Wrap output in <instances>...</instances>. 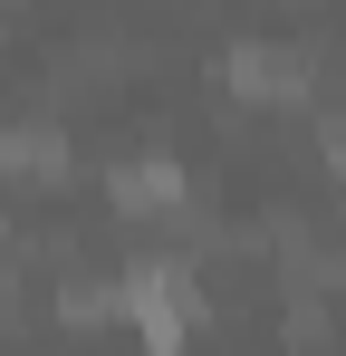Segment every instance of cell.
<instances>
[{
    "label": "cell",
    "instance_id": "obj_1",
    "mask_svg": "<svg viewBox=\"0 0 346 356\" xmlns=\"http://www.w3.org/2000/svg\"><path fill=\"white\" fill-rule=\"evenodd\" d=\"M115 318H135L145 356H173L192 337V318H202V280H192L183 260H135V270L115 280Z\"/></svg>",
    "mask_w": 346,
    "mask_h": 356
},
{
    "label": "cell",
    "instance_id": "obj_2",
    "mask_svg": "<svg viewBox=\"0 0 346 356\" xmlns=\"http://www.w3.org/2000/svg\"><path fill=\"white\" fill-rule=\"evenodd\" d=\"M183 193H192V174L173 164L164 145H145V154H125L106 174V202L125 212V222H164V212H183Z\"/></svg>",
    "mask_w": 346,
    "mask_h": 356
},
{
    "label": "cell",
    "instance_id": "obj_3",
    "mask_svg": "<svg viewBox=\"0 0 346 356\" xmlns=\"http://www.w3.org/2000/svg\"><path fill=\"white\" fill-rule=\"evenodd\" d=\"M231 87H240V97H279V106H298V97H318V67L298 58V49L250 39V49H231Z\"/></svg>",
    "mask_w": 346,
    "mask_h": 356
},
{
    "label": "cell",
    "instance_id": "obj_4",
    "mask_svg": "<svg viewBox=\"0 0 346 356\" xmlns=\"http://www.w3.org/2000/svg\"><path fill=\"white\" fill-rule=\"evenodd\" d=\"M0 174L10 183H67L77 154H67V135L49 116H29V125H0Z\"/></svg>",
    "mask_w": 346,
    "mask_h": 356
}]
</instances>
